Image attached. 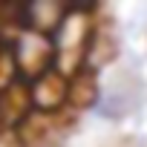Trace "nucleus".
Here are the masks:
<instances>
[{
    "instance_id": "f257e3e1",
    "label": "nucleus",
    "mask_w": 147,
    "mask_h": 147,
    "mask_svg": "<svg viewBox=\"0 0 147 147\" xmlns=\"http://www.w3.org/2000/svg\"><path fill=\"white\" fill-rule=\"evenodd\" d=\"M95 20H98L95 6H66L63 18L49 32V43H52V52H55V69L61 75L72 78L84 69Z\"/></svg>"
},
{
    "instance_id": "f03ea898",
    "label": "nucleus",
    "mask_w": 147,
    "mask_h": 147,
    "mask_svg": "<svg viewBox=\"0 0 147 147\" xmlns=\"http://www.w3.org/2000/svg\"><path fill=\"white\" fill-rule=\"evenodd\" d=\"M110 69H113L110 78L98 75V92L90 110L104 121H121V118H130L141 104V78L138 72L124 69L118 61Z\"/></svg>"
},
{
    "instance_id": "7ed1b4c3",
    "label": "nucleus",
    "mask_w": 147,
    "mask_h": 147,
    "mask_svg": "<svg viewBox=\"0 0 147 147\" xmlns=\"http://www.w3.org/2000/svg\"><path fill=\"white\" fill-rule=\"evenodd\" d=\"M26 87H29L32 113L55 115V113H66L69 110V78L61 75L58 69H49L43 75H38Z\"/></svg>"
},
{
    "instance_id": "20e7f679",
    "label": "nucleus",
    "mask_w": 147,
    "mask_h": 147,
    "mask_svg": "<svg viewBox=\"0 0 147 147\" xmlns=\"http://www.w3.org/2000/svg\"><path fill=\"white\" fill-rule=\"evenodd\" d=\"M29 115H32V101L26 81L15 78L6 87H0V136H12Z\"/></svg>"
}]
</instances>
